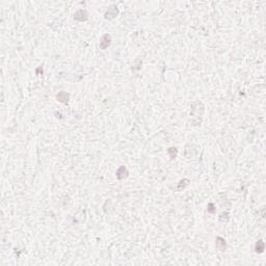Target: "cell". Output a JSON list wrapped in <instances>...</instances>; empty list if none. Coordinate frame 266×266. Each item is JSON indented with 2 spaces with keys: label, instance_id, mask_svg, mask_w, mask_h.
<instances>
[{
  "label": "cell",
  "instance_id": "1",
  "mask_svg": "<svg viewBox=\"0 0 266 266\" xmlns=\"http://www.w3.org/2000/svg\"><path fill=\"white\" fill-rule=\"evenodd\" d=\"M110 42H111V37H110V35H103L100 40V48L101 49H106L109 45H110Z\"/></svg>",
  "mask_w": 266,
  "mask_h": 266
},
{
  "label": "cell",
  "instance_id": "2",
  "mask_svg": "<svg viewBox=\"0 0 266 266\" xmlns=\"http://www.w3.org/2000/svg\"><path fill=\"white\" fill-rule=\"evenodd\" d=\"M117 15V7H115V5H112L110 9H108V12L106 13L105 17L107 18V19H112V18H115V16Z\"/></svg>",
  "mask_w": 266,
  "mask_h": 266
},
{
  "label": "cell",
  "instance_id": "3",
  "mask_svg": "<svg viewBox=\"0 0 266 266\" xmlns=\"http://www.w3.org/2000/svg\"><path fill=\"white\" fill-rule=\"evenodd\" d=\"M216 247L218 249H220V251H223V249H226V241H225V239H223L221 237H218L216 239Z\"/></svg>",
  "mask_w": 266,
  "mask_h": 266
},
{
  "label": "cell",
  "instance_id": "4",
  "mask_svg": "<svg viewBox=\"0 0 266 266\" xmlns=\"http://www.w3.org/2000/svg\"><path fill=\"white\" fill-rule=\"evenodd\" d=\"M57 99L59 101H61V102H67V101L69 100V95L65 92H61L57 95Z\"/></svg>",
  "mask_w": 266,
  "mask_h": 266
},
{
  "label": "cell",
  "instance_id": "5",
  "mask_svg": "<svg viewBox=\"0 0 266 266\" xmlns=\"http://www.w3.org/2000/svg\"><path fill=\"white\" fill-rule=\"evenodd\" d=\"M264 247H265V245H264V242L262 240L258 241L257 244H256V252L257 253H262L264 251Z\"/></svg>",
  "mask_w": 266,
  "mask_h": 266
}]
</instances>
